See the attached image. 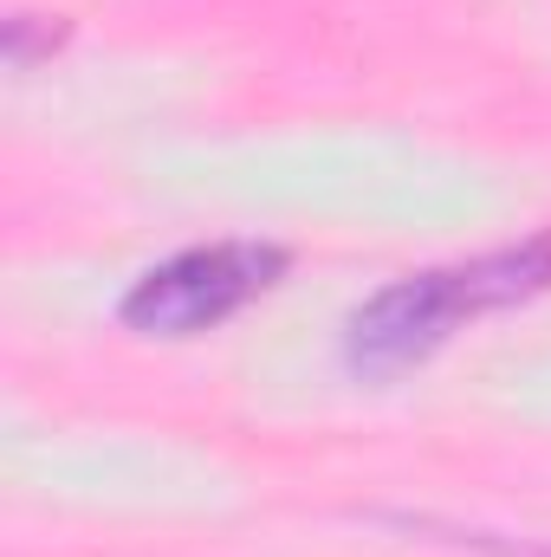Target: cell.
Masks as SVG:
<instances>
[{"label": "cell", "instance_id": "6da1fadb", "mask_svg": "<svg viewBox=\"0 0 551 557\" xmlns=\"http://www.w3.org/2000/svg\"><path fill=\"white\" fill-rule=\"evenodd\" d=\"M551 285V234L506 247V253H480L461 267H434V273H409L383 285L370 305H357L351 331H344V357L370 376H390L403 363H421L428 350H441L461 324L532 298Z\"/></svg>", "mask_w": 551, "mask_h": 557}, {"label": "cell", "instance_id": "7a4b0ae2", "mask_svg": "<svg viewBox=\"0 0 551 557\" xmlns=\"http://www.w3.org/2000/svg\"><path fill=\"white\" fill-rule=\"evenodd\" d=\"M285 273V253L260 240H215V247H188L124 292L118 318L143 337H201L215 324H228L241 305H254L273 278Z\"/></svg>", "mask_w": 551, "mask_h": 557}, {"label": "cell", "instance_id": "3957f363", "mask_svg": "<svg viewBox=\"0 0 551 557\" xmlns=\"http://www.w3.org/2000/svg\"><path fill=\"white\" fill-rule=\"evenodd\" d=\"M59 39H65V26H46V33H39V13H13V20H7V65L26 72V65H33L39 52H52Z\"/></svg>", "mask_w": 551, "mask_h": 557}]
</instances>
